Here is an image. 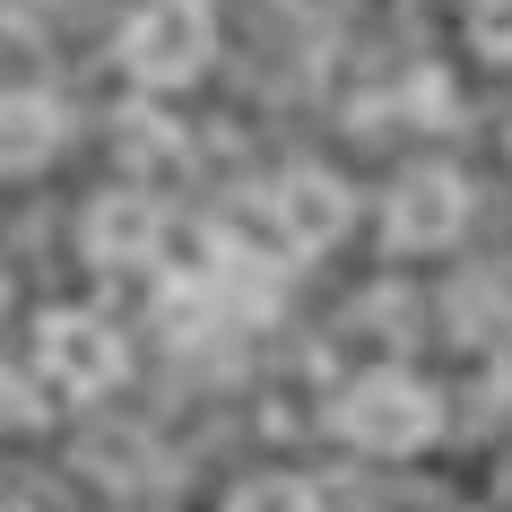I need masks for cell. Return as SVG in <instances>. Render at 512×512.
Masks as SVG:
<instances>
[{"label": "cell", "mask_w": 512, "mask_h": 512, "mask_svg": "<svg viewBox=\"0 0 512 512\" xmlns=\"http://www.w3.org/2000/svg\"><path fill=\"white\" fill-rule=\"evenodd\" d=\"M330 426L348 434L356 452H374V460H408V452L434 443L443 408H434L426 382H408V374H356L348 391H339V408H330Z\"/></svg>", "instance_id": "cell-1"}, {"label": "cell", "mask_w": 512, "mask_h": 512, "mask_svg": "<svg viewBox=\"0 0 512 512\" xmlns=\"http://www.w3.org/2000/svg\"><path fill=\"white\" fill-rule=\"evenodd\" d=\"M217 53V18L209 0H139L122 27V70L139 87H191Z\"/></svg>", "instance_id": "cell-2"}, {"label": "cell", "mask_w": 512, "mask_h": 512, "mask_svg": "<svg viewBox=\"0 0 512 512\" xmlns=\"http://www.w3.org/2000/svg\"><path fill=\"white\" fill-rule=\"evenodd\" d=\"M35 365L53 382L61 400H105L113 382L131 374V348H122V330L105 313H79V304H61L35 322Z\"/></svg>", "instance_id": "cell-3"}, {"label": "cell", "mask_w": 512, "mask_h": 512, "mask_svg": "<svg viewBox=\"0 0 512 512\" xmlns=\"http://www.w3.org/2000/svg\"><path fill=\"white\" fill-rule=\"evenodd\" d=\"M460 226H469V183H460L452 165H417V174H400V191L382 200L391 252H443Z\"/></svg>", "instance_id": "cell-4"}, {"label": "cell", "mask_w": 512, "mask_h": 512, "mask_svg": "<svg viewBox=\"0 0 512 512\" xmlns=\"http://www.w3.org/2000/svg\"><path fill=\"white\" fill-rule=\"evenodd\" d=\"M270 217H278V235L296 243V252H330L356 226V191L330 165H287L278 191H270Z\"/></svg>", "instance_id": "cell-5"}, {"label": "cell", "mask_w": 512, "mask_h": 512, "mask_svg": "<svg viewBox=\"0 0 512 512\" xmlns=\"http://www.w3.org/2000/svg\"><path fill=\"white\" fill-rule=\"evenodd\" d=\"M157 243H165V217L148 191H105L79 217V252L96 270H139V261H157Z\"/></svg>", "instance_id": "cell-6"}, {"label": "cell", "mask_w": 512, "mask_h": 512, "mask_svg": "<svg viewBox=\"0 0 512 512\" xmlns=\"http://www.w3.org/2000/svg\"><path fill=\"white\" fill-rule=\"evenodd\" d=\"M61 148V105L44 87H0V174H35Z\"/></svg>", "instance_id": "cell-7"}, {"label": "cell", "mask_w": 512, "mask_h": 512, "mask_svg": "<svg viewBox=\"0 0 512 512\" xmlns=\"http://www.w3.org/2000/svg\"><path fill=\"white\" fill-rule=\"evenodd\" d=\"M226 512H322V495L304 478H243L235 495H226Z\"/></svg>", "instance_id": "cell-8"}, {"label": "cell", "mask_w": 512, "mask_h": 512, "mask_svg": "<svg viewBox=\"0 0 512 512\" xmlns=\"http://www.w3.org/2000/svg\"><path fill=\"white\" fill-rule=\"evenodd\" d=\"M469 35L486 61H512V0H469Z\"/></svg>", "instance_id": "cell-9"}, {"label": "cell", "mask_w": 512, "mask_h": 512, "mask_svg": "<svg viewBox=\"0 0 512 512\" xmlns=\"http://www.w3.org/2000/svg\"><path fill=\"white\" fill-rule=\"evenodd\" d=\"M0 426H35V382H18L0 365Z\"/></svg>", "instance_id": "cell-10"}, {"label": "cell", "mask_w": 512, "mask_h": 512, "mask_svg": "<svg viewBox=\"0 0 512 512\" xmlns=\"http://www.w3.org/2000/svg\"><path fill=\"white\" fill-rule=\"evenodd\" d=\"M0 512H9V504H0Z\"/></svg>", "instance_id": "cell-11"}]
</instances>
